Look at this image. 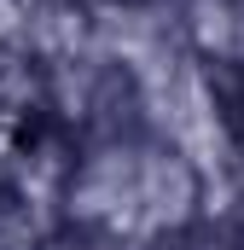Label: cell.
I'll list each match as a JSON object with an SVG mask.
<instances>
[{
	"mask_svg": "<svg viewBox=\"0 0 244 250\" xmlns=\"http://www.w3.org/2000/svg\"><path fill=\"white\" fill-rule=\"evenodd\" d=\"M209 209V175L181 146L157 134H122V140H81L64 215L117 227L128 239H157L198 221Z\"/></svg>",
	"mask_w": 244,
	"mask_h": 250,
	"instance_id": "1",
	"label": "cell"
},
{
	"mask_svg": "<svg viewBox=\"0 0 244 250\" xmlns=\"http://www.w3.org/2000/svg\"><path fill=\"white\" fill-rule=\"evenodd\" d=\"M244 227L227 209H203L198 221H186L175 233H157V239H140V250H239Z\"/></svg>",
	"mask_w": 244,
	"mask_h": 250,
	"instance_id": "2",
	"label": "cell"
},
{
	"mask_svg": "<svg viewBox=\"0 0 244 250\" xmlns=\"http://www.w3.org/2000/svg\"><path fill=\"white\" fill-rule=\"evenodd\" d=\"M41 250H140V239H128L117 227H99V221L59 215V221L41 233Z\"/></svg>",
	"mask_w": 244,
	"mask_h": 250,
	"instance_id": "3",
	"label": "cell"
},
{
	"mask_svg": "<svg viewBox=\"0 0 244 250\" xmlns=\"http://www.w3.org/2000/svg\"><path fill=\"white\" fill-rule=\"evenodd\" d=\"M239 250H244V245H239Z\"/></svg>",
	"mask_w": 244,
	"mask_h": 250,
	"instance_id": "4",
	"label": "cell"
}]
</instances>
